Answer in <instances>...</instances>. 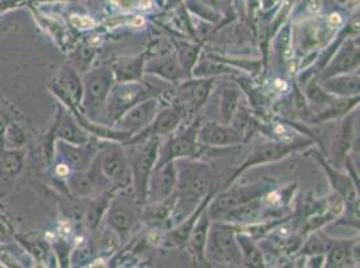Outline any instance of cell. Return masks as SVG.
<instances>
[{"mask_svg":"<svg viewBox=\"0 0 360 268\" xmlns=\"http://www.w3.org/2000/svg\"><path fill=\"white\" fill-rule=\"evenodd\" d=\"M25 166L22 149H0V179H15Z\"/></svg>","mask_w":360,"mask_h":268,"instance_id":"d6a6232c","label":"cell"},{"mask_svg":"<svg viewBox=\"0 0 360 268\" xmlns=\"http://www.w3.org/2000/svg\"><path fill=\"white\" fill-rule=\"evenodd\" d=\"M14 238L27 250V253H31L38 262L45 260L47 256V244L42 240H29V239L20 238V236H14Z\"/></svg>","mask_w":360,"mask_h":268,"instance_id":"60d3db41","label":"cell"},{"mask_svg":"<svg viewBox=\"0 0 360 268\" xmlns=\"http://www.w3.org/2000/svg\"><path fill=\"white\" fill-rule=\"evenodd\" d=\"M198 128L199 121H195L181 133L171 137L165 144L160 142L159 156L155 168H159L169 161H176L179 159H190L196 156L199 150V142L196 140Z\"/></svg>","mask_w":360,"mask_h":268,"instance_id":"8fae6325","label":"cell"},{"mask_svg":"<svg viewBox=\"0 0 360 268\" xmlns=\"http://www.w3.org/2000/svg\"><path fill=\"white\" fill-rule=\"evenodd\" d=\"M1 196H3V194H1V191H0V197H1Z\"/></svg>","mask_w":360,"mask_h":268,"instance_id":"f907efd6","label":"cell"},{"mask_svg":"<svg viewBox=\"0 0 360 268\" xmlns=\"http://www.w3.org/2000/svg\"><path fill=\"white\" fill-rule=\"evenodd\" d=\"M330 239L323 236V234H312L302 247V255H321L330 248Z\"/></svg>","mask_w":360,"mask_h":268,"instance_id":"ab89813d","label":"cell"},{"mask_svg":"<svg viewBox=\"0 0 360 268\" xmlns=\"http://www.w3.org/2000/svg\"><path fill=\"white\" fill-rule=\"evenodd\" d=\"M1 250H3V248H1V247H0V251H1Z\"/></svg>","mask_w":360,"mask_h":268,"instance_id":"816d5d0a","label":"cell"},{"mask_svg":"<svg viewBox=\"0 0 360 268\" xmlns=\"http://www.w3.org/2000/svg\"><path fill=\"white\" fill-rule=\"evenodd\" d=\"M26 142L27 137L23 129L16 122L11 121L3 135L1 149H22L26 145Z\"/></svg>","mask_w":360,"mask_h":268,"instance_id":"f35d334b","label":"cell"},{"mask_svg":"<svg viewBox=\"0 0 360 268\" xmlns=\"http://www.w3.org/2000/svg\"><path fill=\"white\" fill-rule=\"evenodd\" d=\"M4 209V206L3 204H0V210H3Z\"/></svg>","mask_w":360,"mask_h":268,"instance_id":"681fc988","label":"cell"},{"mask_svg":"<svg viewBox=\"0 0 360 268\" xmlns=\"http://www.w3.org/2000/svg\"><path fill=\"white\" fill-rule=\"evenodd\" d=\"M314 144V140H292V141H274L265 144L259 148L253 150L249 157L242 163L240 168L236 169V172L231 175V177L227 180L226 187L231 185L236 180L240 177L245 170L257 166V165L269 164V163H276L278 160H283L288 157L289 154L299 152L301 149L308 148L309 145Z\"/></svg>","mask_w":360,"mask_h":268,"instance_id":"8992f818","label":"cell"},{"mask_svg":"<svg viewBox=\"0 0 360 268\" xmlns=\"http://www.w3.org/2000/svg\"><path fill=\"white\" fill-rule=\"evenodd\" d=\"M136 0H112V3L122 10H131L135 6Z\"/></svg>","mask_w":360,"mask_h":268,"instance_id":"bcb514c9","label":"cell"},{"mask_svg":"<svg viewBox=\"0 0 360 268\" xmlns=\"http://www.w3.org/2000/svg\"><path fill=\"white\" fill-rule=\"evenodd\" d=\"M358 240H332L328 256L324 262L326 267H349L354 266V246Z\"/></svg>","mask_w":360,"mask_h":268,"instance_id":"f546056e","label":"cell"},{"mask_svg":"<svg viewBox=\"0 0 360 268\" xmlns=\"http://www.w3.org/2000/svg\"><path fill=\"white\" fill-rule=\"evenodd\" d=\"M178 203V194L176 191L167 197L163 201L159 203H146L141 207V216L140 219L146 223L153 225V227H162L165 225L172 216L174 210Z\"/></svg>","mask_w":360,"mask_h":268,"instance_id":"484cf974","label":"cell"},{"mask_svg":"<svg viewBox=\"0 0 360 268\" xmlns=\"http://www.w3.org/2000/svg\"><path fill=\"white\" fill-rule=\"evenodd\" d=\"M54 248H56V255L58 257L60 266L62 267H68L69 266V251H70L68 243L63 241V240H58L56 243Z\"/></svg>","mask_w":360,"mask_h":268,"instance_id":"7bdbcfd3","label":"cell"},{"mask_svg":"<svg viewBox=\"0 0 360 268\" xmlns=\"http://www.w3.org/2000/svg\"><path fill=\"white\" fill-rule=\"evenodd\" d=\"M174 47H175V55L179 60L181 69L190 78L193 67L195 66L196 62L200 58V45L176 38V39H174Z\"/></svg>","mask_w":360,"mask_h":268,"instance_id":"836d02e7","label":"cell"},{"mask_svg":"<svg viewBox=\"0 0 360 268\" xmlns=\"http://www.w3.org/2000/svg\"><path fill=\"white\" fill-rule=\"evenodd\" d=\"M51 134L54 140H60L73 145H85L90 142V134L78 123L69 109L65 110L60 107Z\"/></svg>","mask_w":360,"mask_h":268,"instance_id":"44dd1931","label":"cell"},{"mask_svg":"<svg viewBox=\"0 0 360 268\" xmlns=\"http://www.w3.org/2000/svg\"><path fill=\"white\" fill-rule=\"evenodd\" d=\"M215 85V78H186L181 81L175 91V102L172 105L181 113L198 112L207 102L212 88Z\"/></svg>","mask_w":360,"mask_h":268,"instance_id":"30bf717a","label":"cell"},{"mask_svg":"<svg viewBox=\"0 0 360 268\" xmlns=\"http://www.w3.org/2000/svg\"><path fill=\"white\" fill-rule=\"evenodd\" d=\"M121 142H112L96 156L98 166L106 180L119 189H128L132 185V172L127 150Z\"/></svg>","mask_w":360,"mask_h":268,"instance_id":"ba28073f","label":"cell"},{"mask_svg":"<svg viewBox=\"0 0 360 268\" xmlns=\"http://www.w3.org/2000/svg\"><path fill=\"white\" fill-rule=\"evenodd\" d=\"M176 182L178 169L175 161L155 168L148 181L147 203H159L169 197L176 191Z\"/></svg>","mask_w":360,"mask_h":268,"instance_id":"e0dca14e","label":"cell"},{"mask_svg":"<svg viewBox=\"0 0 360 268\" xmlns=\"http://www.w3.org/2000/svg\"><path fill=\"white\" fill-rule=\"evenodd\" d=\"M358 105H359V97L338 98L333 104L328 106V107H326V109H323L316 117H314L312 122L320 123V122L330 121V119H343L345 114L352 112Z\"/></svg>","mask_w":360,"mask_h":268,"instance_id":"e575fe53","label":"cell"},{"mask_svg":"<svg viewBox=\"0 0 360 268\" xmlns=\"http://www.w3.org/2000/svg\"><path fill=\"white\" fill-rule=\"evenodd\" d=\"M319 83L330 94L338 97V98L359 97V70L352 72V73H345V74L333 75L330 78L319 81Z\"/></svg>","mask_w":360,"mask_h":268,"instance_id":"cb8c5ba5","label":"cell"},{"mask_svg":"<svg viewBox=\"0 0 360 268\" xmlns=\"http://www.w3.org/2000/svg\"><path fill=\"white\" fill-rule=\"evenodd\" d=\"M305 82H307L305 98L309 104L315 105V106L321 107V109H326L338 100V97L330 94L327 90L319 83L317 78H314L311 81H305Z\"/></svg>","mask_w":360,"mask_h":268,"instance_id":"d590c367","label":"cell"},{"mask_svg":"<svg viewBox=\"0 0 360 268\" xmlns=\"http://www.w3.org/2000/svg\"><path fill=\"white\" fill-rule=\"evenodd\" d=\"M50 90L60 100V102L66 105L69 110L79 109L84 95V85L79 73L72 66L68 65L60 70Z\"/></svg>","mask_w":360,"mask_h":268,"instance_id":"2e32d148","label":"cell"},{"mask_svg":"<svg viewBox=\"0 0 360 268\" xmlns=\"http://www.w3.org/2000/svg\"><path fill=\"white\" fill-rule=\"evenodd\" d=\"M205 260L209 263L225 266L242 264L236 225L222 222H211L205 250Z\"/></svg>","mask_w":360,"mask_h":268,"instance_id":"277c9868","label":"cell"},{"mask_svg":"<svg viewBox=\"0 0 360 268\" xmlns=\"http://www.w3.org/2000/svg\"><path fill=\"white\" fill-rule=\"evenodd\" d=\"M268 192H270L269 184L261 181L252 185H233L230 188L226 187L225 191H222L217 197L211 199L210 204L206 210L211 220H214L215 217H218L227 210L238 208L240 206L258 200Z\"/></svg>","mask_w":360,"mask_h":268,"instance_id":"52a82bcc","label":"cell"},{"mask_svg":"<svg viewBox=\"0 0 360 268\" xmlns=\"http://www.w3.org/2000/svg\"><path fill=\"white\" fill-rule=\"evenodd\" d=\"M316 160L320 163L323 170L327 173L330 180V187L336 194L343 200L345 208L351 210L355 216L359 217V194L358 185L348 173L340 172L338 168H332L324 159V156L319 152L315 153Z\"/></svg>","mask_w":360,"mask_h":268,"instance_id":"4fadbf2b","label":"cell"},{"mask_svg":"<svg viewBox=\"0 0 360 268\" xmlns=\"http://www.w3.org/2000/svg\"><path fill=\"white\" fill-rule=\"evenodd\" d=\"M96 55V48L89 43H81L72 53V63L73 69L78 73H86L89 70L90 63Z\"/></svg>","mask_w":360,"mask_h":268,"instance_id":"74e56055","label":"cell"},{"mask_svg":"<svg viewBox=\"0 0 360 268\" xmlns=\"http://www.w3.org/2000/svg\"><path fill=\"white\" fill-rule=\"evenodd\" d=\"M10 122H11V119L8 117V114L0 110V149L3 147V135H4L7 126L10 125Z\"/></svg>","mask_w":360,"mask_h":268,"instance_id":"f6af8a7d","label":"cell"},{"mask_svg":"<svg viewBox=\"0 0 360 268\" xmlns=\"http://www.w3.org/2000/svg\"><path fill=\"white\" fill-rule=\"evenodd\" d=\"M196 140L200 147L212 149L234 148L243 142V133L229 123L205 122L199 123Z\"/></svg>","mask_w":360,"mask_h":268,"instance_id":"7c38bea8","label":"cell"},{"mask_svg":"<svg viewBox=\"0 0 360 268\" xmlns=\"http://www.w3.org/2000/svg\"><path fill=\"white\" fill-rule=\"evenodd\" d=\"M359 70V42L356 38H345L343 43L335 51L328 63L317 74V79H326L333 75L345 74Z\"/></svg>","mask_w":360,"mask_h":268,"instance_id":"5bb4252c","label":"cell"},{"mask_svg":"<svg viewBox=\"0 0 360 268\" xmlns=\"http://www.w3.org/2000/svg\"><path fill=\"white\" fill-rule=\"evenodd\" d=\"M175 164L178 169V203L175 210L188 209L190 215L212 191L215 175L209 165L188 159H179Z\"/></svg>","mask_w":360,"mask_h":268,"instance_id":"6da1fadb","label":"cell"},{"mask_svg":"<svg viewBox=\"0 0 360 268\" xmlns=\"http://www.w3.org/2000/svg\"><path fill=\"white\" fill-rule=\"evenodd\" d=\"M242 72L234 66L214 58L207 54L206 58H199L195 66L191 70V76L194 78H217L222 75H240Z\"/></svg>","mask_w":360,"mask_h":268,"instance_id":"83f0119b","label":"cell"},{"mask_svg":"<svg viewBox=\"0 0 360 268\" xmlns=\"http://www.w3.org/2000/svg\"><path fill=\"white\" fill-rule=\"evenodd\" d=\"M115 82L112 67L103 66L84 73V95L78 110L90 121L105 123L106 101Z\"/></svg>","mask_w":360,"mask_h":268,"instance_id":"7a4b0ae2","label":"cell"},{"mask_svg":"<svg viewBox=\"0 0 360 268\" xmlns=\"http://www.w3.org/2000/svg\"><path fill=\"white\" fill-rule=\"evenodd\" d=\"M181 119H183V116L176 107H174V106L163 107L159 110L155 119L150 122V126L134 134L127 142L140 141V140L148 138L150 135H158V137L168 135L179 128Z\"/></svg>","mask_w":360,"mask_h":268,"instance_id":"d6986e66","label":"cell"},{"mask_svg":"<svg viewBox=\"0 0 360 268\" xmlns=\"http://www.w3.org/2000/svg\"><path fill=\"white\" fill-rule=\"evenodd\" d=\"M237 229V228H236ZM237 243L240 247V256H242V264L246 267H265L264 253L258 244L255 243L253 236L249 234L237 229Z\"/></svg>","mask_w":360,"mask_h":268,"instance_id":"4dcf8cb0","label":"cell"},{"mask_svg":"<svg viewBox=\"0 0 360 268\" xmlns=\"http://www.w3.org/2000/svg\"><path fill=\"white\" fill-rule=\"evenodd\" d=\"M355 121H356V113L349 112L342 119V122L335 133L330 156H332V163L338 169L340 166H345V159L347 156H349V150L352 149L354 142L356 140Z\"/></svg>","mask_w":360,"mask_h":268,"instance_id":"ac0fdd59","label":"cell"},{"mask_svg":"<svg viewBox=\"0 0 360 268\" xmlns=\"http://www.w3.org/2000/svg\"><path fill=\"white\" fill-rule=\"evenodd\" d=\"M110 199H112V194H103L101 197H97L96 200H93L90 203L86 220H88V225L93 231L97 229V227L100 225V222L105 216L106 209H108Z\"/></svg>","mask_w":360,"mask_h":268,"instance_id":"8d00e7d4","label":"cell"},{"mask_svg":"<svg viewBox=\"0 0 360 268\" xmlns=\"http://www.w3.org/2000/svg\"><path fill=\"white\" fill-rule=\"evenodd\" d=\"M150 95L155 94L146 81L115 82L106 101V125L113 126L128 109Z\"/></svg>","mask_w":360,"mask_h":268,"instance_id":"5b68a950","label":"cell"},{"mask_svg":"<svg viewBox=\"0 0 360 268\" xmlns=\"http://www.w3.org/2000/svg\"><path fill=\"white\" fill-rule=\"evenodd\" d=\"M301 29L296 30V34L292 38V43L295 45V48L300 54H308L311 51H315L317 47L324 45L328 39V31L330 27L327 26H320L317 23H309V25H302Z\"/></svg>","mask_w":360,"mask_h":268,"instance_id":"603a6c76","label":"cell"},{"mask_svg":"<svg viewBox=\"0 0 360 268\" xmlns=\"http://www.w3.org/2000/svg\"><path fill=\"white\" fill-rule=\"evenodd\" d=\"M15 231L10 220L1 213L0 210V241H8L10 239H14Z\"/></svg>","mask_w":360,"mask_h":268,"instance_id":"b9f144b4","label":"cell"},{"mask_svg":"<svg viewBox=\"0 0 360 268\" xmlns=\"http://www.w3.org/2000/svg\"><path fill=\"white\" fill-rule=\"evenodd\" d=\"M70 22L79 30H89L96 26V22L89 16L73 15L70 18Z\"/></svg>","mask_w":360,"mask_h":268,"instance_id":"ee69618b","label":"cell"},{"mask_svg":"<svg viewBox=\"0 0 360 268\" xmlns=\"http://www.w3.org/2000/svg\"><path fill=\"white\" fill-rule=\"evenodd\" d=\"M32 1H60V0H32Z\"/></svg>","mask_w":360,"mask_h":268,"instance_id":"c3c4849f","label":"cell"},{"mask_svg":"<svg viewBox=\"0 0 360 268\" xmlns=\"http://www.w3.org/2000/svg\"><path fill=\"white\" fill-rule=\"evenodd\" d=\"M160 109V100L156 95H150L148 98L134 105L131 109H128L120 119L115 122L113 126L131 133H137L150 126V122L155 119Z\"/></svg>","mask_w":360,"mask_h":268,"instance_id":"9a60e30c","label":"cell"},{"mask_svg":"<svg viewBox=\"0 0 360 268\" xmlns=\"http://www.w3.org/2000/svg\"><path fill=\"white\" fill-rule=\"evenodd\" d=\"M206 209L202 212V215L196 220L195 227L186 243V247L194 256L196 262H206L205 260V250H206L207 236H209L211 222H212Z\"/></svg>","mask_w":360,"mask_h":268,"instance_id":"4316f807","label":"cell"},{"mask_svg":"<svg viewBox=\"0 0 360 268\" xmlns=\"http://www.w3.org/2000/svg\"><path fill=\"white\" fill-rule=\"evenodd\" d=\"M144 74L158 76L165 82H171V83H180L181 81L188 78L184 73V70L181 69L175 53H167V54L147 58Z\"/></svg>","mask_w":360,"mask_h":268,"instance_id":"ffe728a7","label":"cell"},{"mask_svg":"<svg viewBox=\"0 0 360 268\" xmlns=\"http://www.w3.org/2000/svg\"><path fill=\"white\" fill-rule=\"evenodd\" d=\"M214 197V191H211L207 194L202 203L196 207L190 215L186 216V219H181L178 227H175L174 229H171L169 232H167L163 239V244L167 247H183L186 246L187 240L190 238L194 227H195L196 220L199 219V216L202 215V212L209 207L211 199Z\"/></svg>","mask_w":360,"mask_h":268,"instance_id":"7402d4cb","label":"cell"},{"mask_svg":"<svg viewBox=\"0 0 360 268\" xmlns=\"http://www.w3.org/2000/svg\"><path fill=\"white\" fill-rule=\"evenodd\" d=\"M221 116L224 123H231L240 107V89L233 82L224 83L219 89Z\"/></svg>","mask_w":360,"mask_h":268,"instance_id":"1f68e13d","label":"cell"},{"mask_svg":"<svg viewBox=\"0 0 360 268\" xmlns=\"http://www.w3.org/2000/svg\"><path fill=\"white\" fill-rule=\"evenodd\" d=\"M147 53L135 57H122L112 65L116 82H140L144 78Z\"/></svg>","mask_w":360,"mask_h":268,"instance_id":"d4e9b609","label":"cell"},{"mask_svg":"<svg viewBox=\"0 0 360 268\" xmlns=\"http://www.w3.org/2000/svg\"><path fill=\"white\" fill-rule=\"evenodd\" d=\"M141 216V204L129 194L113 196L105 212L106 225L117 235L127 236Z\"/></svg>","mask_w":360,"mask_h":268,"instance_id":"9c48e42d","label":"cell"},{"mask_svg":"<svg viewBox=\"0 0 360 268\" xmlns=\"http://www.w3.org/2000/svg\"><path fill=\"white\" fill-rule=\"evenodd\" d=\"M230 0H214V3L215 4H226V3H229Z\"/></svg>","mask_w":360,"mask_h":268,"instance_id":"7dc6e473","label":"cell"},{"mask_svg":"<svg viewBox=\"0 0 360 268\" xmlns=\"http://www.w3.org/2000/svg\"><path fill=\"white\" fill-rule=\"evenodd\" d=\"M89 144L90 142L85 145H73L60 141L58 142V150L68 166L73 168L75 170H84L89 168L93 159L96 157L89 149Z\"/></svg>","mask_w":360,"mask_h":268,"instance_id":"f1b7e54d","label":"cell"},{"mask_svg":"<svg viewBox=\"0 0 360 268\" xmlns=\"http://www.w3.org/2000/svg\"><path fill=\"white\" fill-rule=\"evenodd\" d=\"M162 137L150 135L148 138L127 142L132 147V154H128V160L132 172V185L135 188L137 201L144 206L147 203L148 181L156 166Z\"/></svg>","mask_w":360,"mask_h":268,"instance_id":"3957f363","label":"cell"}]
</instances>
